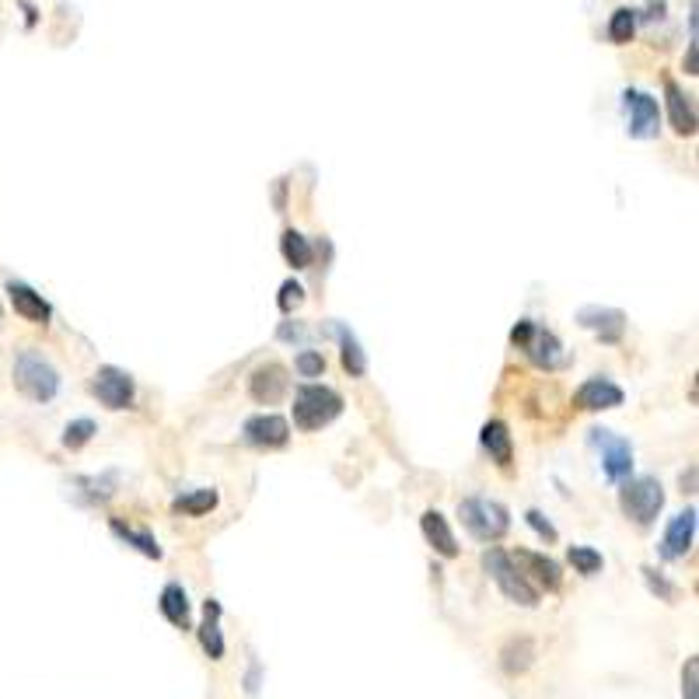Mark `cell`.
Here are the masks:
<instances>
[{"instance_id":"cell-1","label":"cell","mask_w":699,"mask_h":699,"mask_svg":"<svg viewBox=\"0 0 699 699\" xmlns=\"http://www.w3.org/2000/svg\"><path fill=\"white\" fill-rule=\"evenodd\" d=\"M11 378H14V388L32 402H53L56 395H60V385H63L56 364L35 347H25V350L14 353Z\"/></svg>"},{"instance_id":"cell-2","label":"cell","mask_w":699,"mask_h":699,"mask_svg":"<svg viewBox=\"0 0 699 699\" xmlns=\"http://www.w3.org/2000/svg\"><path fill=\"white\" fill-rule=\"evenodd\" d=\"M483 570L511 605H521V609H535V605H539L542 591L535 588L525 574H521V567L514 563V556L507 553V549H500V546L486 549V553H483Z\"/></svg>"},{"instance_id":"cell-3","label":"cell","mask_w":699,"mask_h":699,"mask_svg":"<svg viewBox=\"0 0 699 699\" xmlns=\"http://www.w3.org/2000/svg\"><path fill=\"white\" fill-rule=\"evenodd\" d=\"M343 395L329 385H301L294 392V427L312 434V430H322L343 413Z\"/></svg>"},{"instance_id":"cell-4","label":"cell","mask_w":699,"mask_h":699,"mask_svg":"<svg viewBox=\"0 0 699 699\" xmlns=\"http://www.w3.org/2000/svg\"><path fill=\"white\" fill-rule=\"evenodd\" d=\"M458 518H462L465 532L479 542H497L507 535L511 528V511H507L500 500H490V497H465L458 504Z\"/></svg>"},{"instance_id":"cell-5","label":"cell","mask_w":699,"mask_h":699,"mask_svg":"<svg viewBox=\"0 0 699 699\" xmlns=\"http://www.w3.org/2000/svg\"><path fill=\"white\" fill-rule=\"evenodd\" d=\"M619 507L633 525L647 528L658 521L661 507H665V486L658 476H637L623 479V490H619Z\"/></svg>"},{"instance_id":"cell-6","label":"cell","mask_w":699,"mask_h":699,"mask_svg":"<svg viewBox=\"0 0 699 699\" xmlns=\"http://www.w3.org/2000/svg\"><path fill=\"white\" fill-rule=\"evenodd\" d=\"M623 112H626V133L633 140H654L661 133V109L658 98L640 88L623 91Z\"/></svg>"},{"instance_id":"cell-7","label":"cell","mask_w":699,"mask_h":699,"mask_svg":"<svg viewBox=\"0 0 699 699\" xmlns=\"http://www.w3.org/2000/svg\"><path fill=\"white\" fill-rule=\"evenodd\" d=\"M591 444L602 451V469L609 483H623L633 472V444L626 437L612 434L609 427H595L591 430Z\"/></svg>"},{"instance_id":"cell-8","label":"cell","mask_w":699,"mask_h":699,"mask_svg":"<svg viewBox=\"0 0 699 699\" xmlns=\"http://www.w3.org/2000/svg\"><path fill=\"white\" fill-rule=\"evenodd\" d=\"M91 395H95L98 402H102L105 409H130L133 406V395H137V388H133V378L123 371V367H98L95 378H91Z\"/></svg>"},{"instance_id":"cell-9","label":"cell","mask_w":699,"mask_h":699,"mask_svg":"<svg viewBox=\"0 0 699 699\" xmlns=\"http://www.w3.org/2000/svg\"><path fill=\"white\" fill-rule=\"evenodd\" d=\"M287 392H291V378H287V367L277 360H266L249 374V395L259 406H277L287 399Z\"/></svg>"},{"instance_id":"cell-10","label":"cell","mask_w":699,"mask_h":699,"mask_svg":"<svg viewBox=\"0 0 699 699\" xmlns=\"http://www.w3.org/2000/svg\"><path fill=\"white\" fill-rule=\"evenodd\" d=\"M242 441L252 444V448H284L291 441V423L284 420L280 413H259V416H249L242 427Z\"/></svg>"},{"instance_id":"cell-11","label":"cell","mask_w":699,"mask_h":699,"mask_svg":"<svg viewBox=\"0 0 699 699\" xmlns=\"http://www.w3.org/2000/svg\"><path fill=\"white\" fill-rule=\"evenodd\" d=\"M577 326L595 333L605 347H619L626 333V315L619 308H602V305H584L577 312Z\"/></svg>"},{"instance_id":"cell-12","label":"cell","mask_w":699,"mask_h":699,"mask_svg":"<svg viewBox=\"0 0 699 699\" xmlns=\"http://www.w3.org/2000/svg\"><path fill=\"white\" fill-rule=\"evenodd\" d=\"M626 402V392L605 374H595L588 378L581 388L574 392V406L584 409V413H602V409H619Z\"/></svg>"},{"instance_id":"cell-13","label":"cell","mask_w":699,"mask_h":699,"mask_svg":"<svg viewBox=\"0 0 699 699\" xmlns=\"http://www.w3.org/2000/svg\"><path fill=\"white\" fill-rule=\"evenodd\" d=\"M521 350L528 353V360H532L539 371H560V367L567 364V350H563L560 336H556L553 329L535 326L532 333H528V340L521 343Z\"/></svg>"},{"instance_id":"cell-14","label":"cell","mask_w":699,"mask_h":699,"mask_svg":"<svg viewBox=\"0 0 699 699\" xmlns=\"http://www.w3.org/2000/svg\"><path fill=\"white\" fill-rule=\"evenodd\" d=\"M511 556H514V563L521 567V574H525L539 591H560L563 570H560V563H556L553 556L535 553V549H518V553H511Z\"/></svg>"},{"instance_id":"cell-15","label":"cell","mask_w":699,"mask_h":699,"mask_svg":"<svg viewBox=\"0 0 699 699\" xmlns=\"http://www.w3.org/2000/svg\"><path fill=\"white\" fill-rule=\"evenodd\" d=\"M696 542V507H686L679 511L665 528V539H661V560L675 563L693 549Z\"/></svg>"},{"instance_id":"cell-16","label":"cell","mask_w":699,"mask_h":699,"mask_svg":"<svg viewBox=\"0 0 699 699\" xmlns=\"http://www.w3.org/2000/svg\"><path fill=\"white\" fill-rule=\"evenodd\" d=\"M7 298H11L14 312L32 326H49V319H53V305L25 280H7Z\"/></svg>"},{"instance_id":"cell-17","label":"cell","mask_w":699,"mask_h":699,"mask_svg":"<svg viewBox=\"0 0 699 699\" xmlns=\"http://www.w3.org/2000/svg\"><path fill=\"white\" fill-rule=\"evenodd\" d=\"M479 444H483V451L490 455V462H497L500 469H511L514 437H511V427H507L504 420H486L483 430H479Z\"/></svg>"},{"instance_id":"cell-18","label":"cell","mask_w":699,"mask_h":699,"mask_svg":"<svg viewBox=\"0 0 699 699\" xmlns=\"http://www.w3.org/2000/svg\"><path fill=\"white\" fill-rule=\"evenodd\" d=\"M665 102H668V119H672V130L679 137H693L696 133V105H693V95L679 88V84L668 77L665 81Z\"/></svg>"},{"instance_id":"cell-19","label":"cell","mask_w":699,"mask_h":699,"mask_svg":"<svg viewBox=\"0 0 699 699\" xmlns=\"http://www.w3.org/2000/svg\"><path fill=\"white\" fill-rule=\"evenodd\" d=\"M420 528H423V539L430 542V549H434L437 556L455 560V556H458V539H455V532H451L448 518H444L441 511H423Z\"/></svg>"},{"instance_id":"cell-20","label":"cell","mask_w":699,"mask_h":699,"mask_svg":"<svg viewBox=\"0 0 699 699\" xmlns=\"http://www.w3.org/2000/svg\"><path fill=\"white\" fill-rule=\"evenodd\" d=\"M158 609L175 630H189V623H193V605H189V595L179 581H168L165 588H161Z\"/></svg>"},{"instance_id":"cell-21","label":"cell","mask_w":699,"mask_h":699,"mask_svg":"<svg viewBox=\"0 0 699 699\" xmlns=\"http://www.w3.org/2000/svg\"><path fill=\"white\" fill-rule=\"evenodd\" d=\"M203 616L207 619H203V626H200V647L210 661H221L224 658V633H221L224 609H221V602H217V598H207V602H203Z\"/></svg>"},{"instance_id":"cell-22","label":"cell","mask_w":699,"mask_h":699,"mask_svg":"<svg viewBox=\"0 0 699 699\" xmlns=\"http://www.w3.org/2000/svg\"><path fill=\"white\" fill-rule=\"evenodd\" d=\"M329 329H333L336 343H340L343 371H347L350 378H364V374H367V353H364V347H360L357 336H353V329H347L343 322H333Z\"/></svg>"},{"instance_id":"cell-23","label":"cell","mask_w":699,"mask_h":699,"mask_svg":"<svg viewBox=\"0 0 699 699\" xmlns=\"http://www.w3.org/2000/svg\"><path fill=\"white\" fill-rule=\"evenodd\" d=\"M535 640L532 637H514L504 644V651H500V668H504L507 675H525L528 668L535 665Z\"/></svg>"},{"instance_id":"cell-24","label":"cell","mask_w":699,"mask_h":699,"mask_svg":"<svg viewBox=\"0 0 699 699\" xmlns=\"http://www.w3.org/2000/svg\"><path fill=\"white\" fill-rule=\"evenodd\" d=\"M109 528H112V535H116V539H123L126 546H133L140 556H147V560H161V546H158V539H154L151 532H140V528L126 525L123 518H109Z\"/></svg>"},{"instance_id":"cell-25","label":"cell","mask_w":699,"mask_h":699,"mask_svg":"<svg viewBox=\"0 0 699 699\" xmlns=\"http://www.w3.org/2000/svg\"><path fill=\"white\" fill-rule=\"evenodd\" d=\"M280 252H284L287 266H294V270H308V266H312V259H315L312 242H308V238L301 235V231H294V228L284 231V238H280Z\"/></svg>"},{"instance_id":"cell-26","label":"cell","mask_w":699,"mask_h":699,"mask_svg":"<svg viewBox=\"0 0 699 699\" xmlns=\"http://www.w3.org/2000/svg\"><path fill=\"white\" fill-rule=\"evenodd\" d=\"M217 490H193V493H182V497L172 500V511L179 514H189V518H203L217 507Z\"/></svg>"},{"instance_id":"cell-27","label":"cell","mask_w":699,"mask_h":699,"mask_svg":"<svg viewBox=\"0 0 699 699\" xmlns=\"http://www.w3.org/2000/svg\"><path fill=\"white\" fill-rule=\"evenodd\" d=\"M637 21H640V11H633V7H619V11L609 18V39L616 42V46L633 42V35H637Z\"/></svg>"},{"instance_id":"cell-28","label":"cell","mask_w":699,"mask_h":699,"mask_svg":"<svg viewBox=\"0 0 699 699\" xmlns=\"http://www.w3.org/2000/svg\"><path fill=\"white\" fill-rule=\"evenodd\" d=\"M567 560L581 577H595V574H602V567H605L602 553H598V549H591V546H570Z\"/></svg>"},{"instance_id":"cell-29","label":"cell","mask_w":699,"mask_h":699,"mask_svg":"<svg viewBox=\"0 0 699 699\" xmlns=\"http://www.w3.org/2000/svg\"><path fill=\"white\" fill-rule=\"evenodd\" d=\"M95 434H98V423L88 420V416H81V420H70L67 427H63V448H70V451L84 448V444H88Z\"/></svg>"},{"instance_id":"cell-30","label":"cell","mask_w":699,"mask_h":699,"mask_svg":"<svg viewBox=\"0 0 699 699\" xmlns=\"http://www.w3.org/2000/svg\"><path fill=\"white\" fill-rule=\"evenodd\" d=\"M294 371H298L301 378H322V374H326V357H322L319 350H301L298 357H294Z\"/></svg>"},{"instance_id":"cell-31","label":"cell","mask_w":699,"mask_h":699,"mask_svg":"<svg viewBox=\"0 0 699 699\" xmlns=\"http://www.w3.org/2000/svg\"><path fill=\"white\" fill-rule=\"evenodd\" d=\"M305 305V287L298 284V280H284V284H280V294H277V308L284 315H291L294 308H301Z\"/></svg>"},{"instance_id":"cell-32","label":"cell","mask_w":699,"mask_h":699,"mask_svg":"<svg viewBox=\"0 0 699 699\" xmlns=\"http://www.w3.org/2000/svg\"><path fill=\"white\" fill-rule=\"evenodd\" d=\"M640 574H644V581H647V588H651V595H658L661 602H675V598H679V588H675V584L668 581V577H661L654 567H644Z\"/></svg>"},{"instance_id":"cell-33","label":"cell","mask_w":699,"mask_h":699,"mask_svg":"<svg viewBox=\"0 0 699 699\" xmlns=\"http://www.w3.org/2000/svg\"><path fill=\"white\" fill-rule=\"evenodd\" d=\"M525 521H528V528H532V532L539 535L542 542H556V539H560V532H556L553 521H549L542 511H535V507H532V511H525Z\"/></svg>"},{"instance_id":"cell-34","label":"cell","mask_w":699,"mask_h":699,"mask_svg":"<svg viewBox=\"0 0 699 699\" xmlns=\"http://www.w3.org/2000/svg\"><path fill=\"white\" fill-rule=\"evenodd\" d=\"M682 699H699V661L689 658L682 668Z\"/></svg>"},{"instance_id":"cell-35","label":"cell","mask_w":699,"mask_h":699,"mask_svg":"<svg viewBox=\"0 0 699 699\" xmlns=\"http://www.w3.org/2000/svg\"><path fill=\"white\" fill-rule=\"evenodd\" d=\"M277 340H284V343H305L308 340V329L301 326V322H284V326L277 329Z\"/></svg>"},{"instance_id":"cell-36","label":"cell","mask_w":699,"mask_h":699,"mask_svg":"<svg viewBox=\"0 0 699 699\" xmlns=\"http://www.w3.org/2000/svg\"><path fill=\"white\" fill-rule=\"evenodd\" d=\"M259 686H263V665H259V661H252L249 672H245V693L256 696Z\"/></svg>"},{"instance_id":"cell-37","label":"cell","mask_w":699,"mask_h":699,"mask_svg":"<svg viewBox=\"0 0 699 699\" xmlns=\"http://www.w3.org/2000/svg\"><path fill=\"white\" fill-rule=\"evenodd\" d=\"M0 329H4V308H0Z\"/></svg>"}]
</instances>
